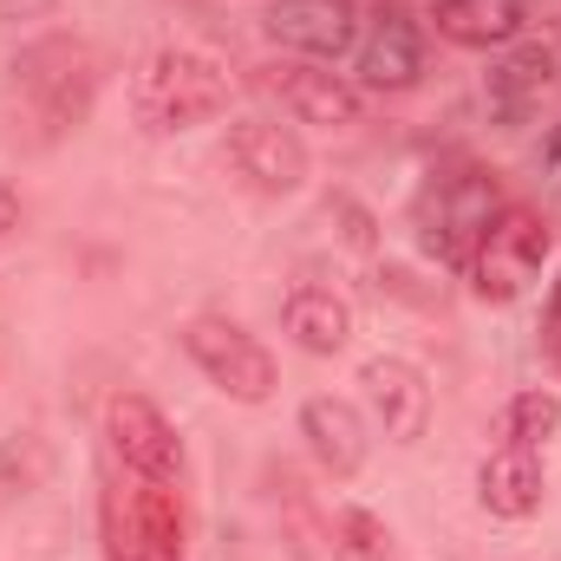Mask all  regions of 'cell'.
I'll use <instances>...</instances> for the list:
<instances>
[{"label": "cell", "instance_id": "cell-1", "mask_svg": "<svg viewBox=\"0 0 561 561\" xmlns=\"http://www.w3.org/2000/svg\"><path fill=\"white\" fill-rule=\"evenodd\" d=\"M99 46L85 33H39L13 53L7 66V85H0V105H7V125L13 138L46 150V144L72 138L92 105H99Z\"/></svg>", "mask_w": 561, "mask_h": 561}, {"label": "cell", "instance_id": "cell-2", "mask_svg": "<svg viewBox=\"0 0 561 561\" xmlns=\"http://www.w3.org/2000/svg\"><path fill=\"white\" fill-rule=\"evenodd\" d=\"M229 112V66L209 53V46H157L144 53L138 72H131V118L150 138H176V131H196L209 118Z\"/></svg>", "mask_w": 561, "mask_h": 561}, {"label": "cell", "instance_id": "cell-3", "mask_svg": "<svg viewBox=\"0 0 561 561\" xmlns=\"http://www.w3.org/2000/svg\"><path fill=\"white\" fill-rule=\"evenodd\" d=\"M496 209H503V190H496V176L490 170H477V163H457V170H444V176H431L419 190V209H412V222H419V242L444 262V268H470V255H477V242H483V229L496 222Z\"/></svg>", "mask_w": 561, "mask_h": 561}, {"label": "cell", "instance_id": "cell-4", "mask_svg": "<svg viewBox=\"0 0 561 561\" xmlns=\"http://www.w3.org/2000/svg\"><path fill=\"white\" fill-rule=\"evenodd\" d=\"M176 340H183L190 366H196L229 405H268L280 392L275 353H268L242 320H229V313H196V320H183Z\"/></svg>", "mask_w": 561, "mask_h": 561}, {"label": "cell", "instance_id": "cell-5", "mask_svg": "<svg viewBox=\"0 0 561 561\" xmlns=\"http://www.w3.org/2000/svg\"><path fill=\"white\" fill-rule=\"evenodd\" d=\"M549 249H556L549 222H542L529 203H503V209H496V222L483 229V242H477L470 268H463V275H470V294H477V300H490V307L523 300V294L542 280Z\"/></svg>", "mask_w": 561, "mask_h": 561}, {"label": "cell", "instance_id": "cell-6", "mask_svg": "<svg viewBox=\"0 0 561 561\" xmlns=\"http://www.w3.org/2000/svg\"><path fill=\"white\" fill-rule=\"evenodd\" d=\"M99 529H105V561H183V503L170 483H112L99 503Z\"/></svg>", "mask_w": 561, "mask_h": 561}, {"label": "cell", "instance_id": "cell-7", "mask_svg": "<svg viewBox=\"0 0 561 561\" xmlns=\"http://www.w3.org/2000/svg\"><path fill=\"white\" fill-rule=\"evenodd\" d=\"M105 437H112V457L131 477H150V483H176L183 477V437H176V424L163 419L157 399L118 392L105 405Z\"/></svg>", "mask_w": 561, "mask_h": 561}, {"label": "cell", "instance_id": "cell-8", "mask_svg": "<svg viewBox=\"0 0 561 561\" xmlns=\"http://www.w3.org/2000/svg\"><path fill=\"white\" fill-rule=\"evenodd\" d=\"M424 79V33L412 13L379 7L359 20V46H353V85L359 92H412Z\"/></svg>", "mask_w": 561, "mask_h": 561}, {"label": "cell", "instance_id": "cell-9", "mask_svg": "<svg viewBox=\"0 0 561 561\" xmlns=\"http://www.w3.org/2000/svg\"><path fill=\"white\" fill-rule=\"evenodd\" d=\"M229 163L262 190V196H294L307 190L313 176V157H307V138L280 118H236L229 125Z\"/></svg>", "mask_w": 561, "mask_h": 561}, {"label": "cell", "instance_id": "cell-10", "mask_svg": "<svg viewBox=\"0 0 561 561\" xmlns=\"http://www.w3.org/2000/svg\"><path fill=\"white\" fill-rule=\"evenodd\" d=\"M262 26L280 53L320 59V66H333L359 46V7L353 0H275Z\"/></svg>", "mask_w": 561, "mask_h": 561}, {"label": "cell", "instance_id": "cell-11", "mask_svg": "<svg viewBox=\"0 0 561 561\" xmlns=\"http://www.w3.org/2000/svg\"><path fill=\"white\" fill-rule=\"evenodd\" d=\"M359 386H366L373 424H379L392 444H419L424 431H431V379H424L412 359L373 353V359L359 366Z\"/></svg>", "mask_w": 561, "mask_h": 561}, {"label": "cell", "instance_id": "cell-12", "mask_svg": "<svg viewBox=\"0 0 561 561\" xmlns=\"http://www.w3.org/2000/svg\"><path fill=\"white\" fill-rule=\"evenodd\" d=\"M268 85H275V99L300 118V125L346 131V125H359V112H366V92H359L346 72L320 66V59H287V66L268 72Z\"/></svg>", "mask_w": 561, "mask_h": 561}, {"label": "cell", "instance_id": "cell-13", "mask_svg": "<svg viewBox=\"0 0 561 561\" xmlns=\"http://www.w3.org/2000/svg\"><path fill=\"white\" fill-rule=\"evenodd\" d=\"M300 437H307L313 463H320L333 483H353V477L366 470L373 437H366V412H359L353 399H333V392L307 399V405H300Z\"/></svg>", "mask_w": 561, "mask_h": 561}, {"label": "cell", "instance_id": "cell-14", "mask_svg": "<svg viewBox=\"0 0 561 561\" xmlns=\"http://www.w3.org/2000/svg\"><path fill=\"white\" fill-rule=\"evenodd\" d=\"M549 496V470H542V450H523V444H496L483 463H477V503L496 516V523H529Z\"/></svg>", "mask_w": 561, "mask_h": 561}, {"label": "cell", "instance_id": "cell-15", "mask_svg": "<svg viewBox=\"0 0 561 561\" xmlns=\"http://www.w3.org/2000/svg\"><path fill=\"white\" fill-rule=\"evenodd\" d=\"M556 46H542V39H516V46H503V59L490 66V79H483V99H490V118L496 125H523L536 105H542V92L556 85Z\"/></svg>", "mask_w": 561, "mask_h": 561}, {"label": "cell", "instance_id": "cell-16", "mask_svg": "<svg viewBox=\"0 0 561 561\" xmlns=\"http://www.w3.org/2000/svg\"><path fill=\"white\" fill-rule=\"evenodd\" d=\"M431 20L450 46L503 53L529 33V0H431Z\"/></svg>", "mask_w": 561, "mask_h": 561}, {"label": "cell", "instance_id": "cell-17", "mask_svg": "<svg viewBox=\"0 0 561 561\" xmlns=\"http://www.w3.org/2000/svg\"><path fill=\"white\" fill-rule=\"evenodd\" d=\"M280 327L294 333L300 353L333 359V353L353 346V300L333 294V287H313V280H307V287H294V294L280 300Z\"/></svg>", "mask_w": 561, "mask_h": 561}, {"label": "cell", "instance_id": "cell-18", "mask_svg": "<svg viewBox=\"0 0 561 561\" xmlns=\"http://www.w3.org/2000/svg\"><path fill=\"white\" fill-rule=\"evenodd\" d=\"M275 510H280V542H287V561H346L333 516L307 496V483H300L294 470H280V477H275Z\"/></svg>", "mask_w": 561, "mask_h": 561}, {"label": "cell", "instance_id": "cell-19", "mask_svg": "<svg viewBox=\"0 0 561 561\" xmlns=\"http://www.w3.org/2000/svg\"><path fill=\"white\" fill-rule=\"evenodd\" d=\"M556 431H561V392H549V386H529V392H516V399L496 412V444L542 450Z\"/></svg>", "mask_w": 561, "mask_h": 561}, {"label": "cell", "instance_id": "cell-20", "mask_svg": "<svg viewBox=\"0 0 561 561\" xmlns=\"http://www.w3.org/2000/svg\"><path fill=\"white\" fill-rule=\"evenodd\" d=\"M46 477H53V450H46V437H33V431L0 437V510L20 503V496H33Z\"/></svg>", "mask_w": 561, "mask_h": 561}, {"label": "cell", "instance_id": "cell-21", "mask_svg": "<svg viewBox=\"0 0 561 561\" xmlns=\"http://www.w3.org/2000/svg\"><path fill=\"white\" fill-rule=\"evenodd\" d=\"M340 549L353 561H399V549H392V529L373 516V510H340Z\"/></svg>", "mask_w": 561, "mask_h": 561}, {"label": "cell", "instance_id": "cell-22", "mask_svg": "<svg viewBox=\"0 0 561 561\" xmlns=\"http://www.w3.org/2000/svg\"><path fill=\"white\" fill-rule=\"evenodd\" d=\"M542 346H549V359H556V373H561V268L549 280V307H542Z\"/></svg>", "mask_w": 561, "mask_h": 561}, {"label": "cell", "instance_id": "cell-23", "mask_svg": "<svg viewBox=\"0 0 561 561\" xmlns=\"http://www.w3.org/2000/svg\"><path fill=\"white\" fill-rule=\"evenodd\" d=\"M20 216H26V209H20V190H13V183L0 176V249H7L13 236H20Z\"/></svg>", "mask_w": 561, "mask_h": 561}, {"label": "cell", "instance_id": "cell-24", "mask_svg": "<svg viewBox=\"0 0 561 561\" xmlns=\"http://www.w3.org/2000/svg\"><path fill=\"white\" fill-rule=\"evenodd\" d=\"M542 176L561 183V125H549V138H542Z\"/></svg>", "mask_w": 561, "mask_h": 561}]
</instances>
